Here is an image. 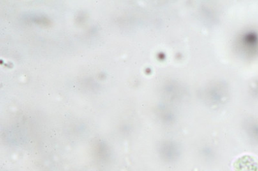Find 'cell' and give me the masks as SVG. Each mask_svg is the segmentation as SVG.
<instances>
[{
    "label": "cell",
    "instance_id": "6da1fadb",
    "mask_svg": "<svg viewBox=\"0 0 258 171\" xmlns=\"http://www.w3.org/2000/svg\"><path fill=\"white\" fill-rule=\"evenodd\" d=\"M234 167L235 171H258V160L252 156H243L237 159Z\"/></svg>",
    "mask_w": 258,
    "mask_h": 171
}]
</instances>
